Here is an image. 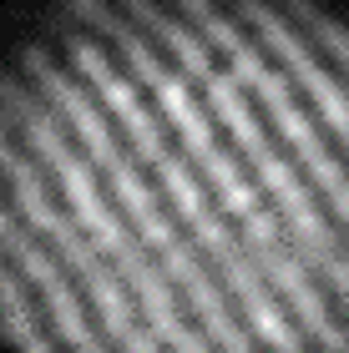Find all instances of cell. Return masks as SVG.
<instances>
[{
    "instance_id": "obj_1",
    "label": "cell",
    "mask_w": 349,
    "mask_h": 353,
    "mask_svg": "<svg viewBox=\"0 0 349 353\" xmlns=\"http://www.w3.org/2000/svg\"><path fill=\"white\" fill-rule=\"evenodd\" d=\"M15 353H349V26L304 0H97L0 81Z\"/></svg>"
}]
</instances>
